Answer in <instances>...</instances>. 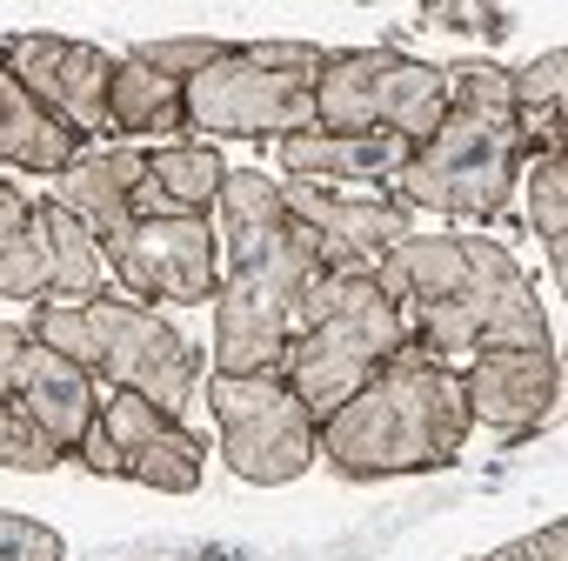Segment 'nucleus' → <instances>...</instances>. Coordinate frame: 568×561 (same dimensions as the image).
Returning <instances> with one entry per match:
<instances>
[{"mask_svg": "<svg viewBox=\"0 0 568 561\" xmlns=\"http://www.w3.org/2000/svg\"><path fill=\"white\" fill-rule=\"evenodd\" d=\"M375 280L408 328V348L442 368H468L495 348H555L535 280L488 234H408Z\"/></svg>", "mask_w": 568, "mask_h": 561, "instance_id": "1", "label": "nucleus"}, {"mask_svg": "<svg viewBox=\"0 0 568 561\" xmlns=\"http://www.w3.org/2000/svg\"><path fill=\"white\" fill-rule=\"evenodd\" d=\"M221 241L234 267L214 288V375H274L308 288L328 274L322 247L281 207V181L254 167H227L221 181Z\"/></svg>", "mask_w": 568, "mask_h": 561, "instance_id": "2", "label": "nucleus"}, {"mask_svg": "<svg viewBox=\"0 0 568 561\" xmlns=\"http://www.w3.org/2000/svg\"><path fill=\"white\" fill-rule=\"evenodd\" d=\"M462 441H468L462 375L402 348L375 381H362L315 428V461H328L348 481H382V475L448 468L462 455Z\"/></svg>", "mask_w": 568, "mask_h": 561, "instance_id": "3", "label": "nucleus"}, {"mask_svg": "<svg viewBox=\"0 0 568 561\" xmlns=\"http://www.w3.org/2000/svg\"><path fill=\"white\" fill-rule=\"evenodd\" d=\"M448 81V114L442 128L395 167L388 194L415 214H455V221H495L515 194L521 174V134H515V94H508V68L488 61H455L442 68Z\"/></svg>", "mask_w": 568, "mask_h": 561, "instance_id": "4", "label": "nucleus"}, {"mask_svg": "<svg viewBox=\"0 0 568 561\" xmlns=\"http://www.w3.org/2000/svg\"><path fill=\"white\" fill-rule=\"evenodd\" d=\"M402 348H408V328H402V315L382 295L375 274H322L308 288V302H302V315H295V335H288V348H281L274 375L302 395V408L322 428Z\"/></svg>", "mask_w": 568, "mask_h": 561, "instance_id": "5", "label": "nucleus"}, {"mask_svg": "<svg viewBox=\"0 0 568 561\" xmlns=\"http://www.w3.org/2000/svg\"><path fill=\"white\" fill-rule=\"evenodd\" d=\"M28 335L48 341L54 355H68L108 395L114 388L121 395H141V401H154L174 421H181V408H187V395L201 381L194 341L168 315H154L141 302H108L101 295V302H81V308H41Z\"/></svg>", "mask_w": 568, "mask_h": 561, "instance_id": "6", "label": "nucleus"}, {"mask_svg": "<svg viewBox=\"0 0 568 561\" xmlns=\"http://www.w3.org/2000/svg\"><path fill=\"white\" fill-rule=\"evenodd\" d=\"M322 61H328V48H315V41H254V48L227 41L221 61L181 88L187 134H221V141L308 134Z\"/></svg>", "mask_w": 568, "mask_h": 561, "instance_id": "7", "label": "nucleus"}, {"mask_svg": "<svg viewBox=\"0 0 568 561\" xmlns=\"http://www.w3.org/2000/svg\"><path fill=\"white\" fill-rule=\"evenodd\" d=\"M448 114V81L435 61L402 48H342L315 81V128L328 134H388L422 147Z\"/></svg>", "mask_w": 568, "mask_h": 561, "instance_id": "8", "label": "nucleus"}, {"mask_svg": "<svg viewBox=\"0 0 568 561\" xmlns=\"http://www.w3.org/2000/svg\"><path fill=\"white\" fill-rule=\"evenodd\" d=\"M207 408L221 428V461L241 481L281 488L315 468V415L281 375H214Z\"/></svg>", "mask_w": 568, "mask_h": 561, "instance_id": "9", "label": "nucleus"}, {"mask_svg": "<svg viewBox=\"0 0 568 561\" xmlns=\"http://www.w3.org/2000/svg\"><path fill=\"white\" fill-rule=\"evenodd\" d=\"M0 295L8 302H41V308L101 302V241L74 214H61L54 201H34L21 241L0 254Z\"/></svg>", "mask_w": 568, "mask_h": 561, "instance_id": "10", "label": "nucleus"}, {"mask_svg": "<svg viewBox=\"0 0 568 561\" xmlns=\"http://www.w3.org/2000/svg\"><path fill=\"white\" fill-rule=\"evenodd\" d=\"M8 74L74 134V141H101L108 128V88H114V54L88 48V41H61V34H14L0 48Z\"/></svg>", "mask_w": 568, "mask_h": 561, "instance_id": "11", "label": "nucleus"}, {"mask_svg": "<svg viewBox=\"0 0 568 561\" xmlns=\"http://www.w3.org/2000/svg\"><path fill=\"white\" fill-rule=\"evenodd\" d=\"M108 254L141 302H214L221 288L207 214H141Z\"/></svg>", "mask_w": 568, "mask_h": 561, "instance_id": "12", "label": "nucleus"}, {"mask_svg": "<svg viewBox=\"0 0 568 561\" xmlns=\"http://www.w3.org/2000/svg\"><path fill=\"white\" fill-rule=\"evenodd\" d=\"M281 207L315 234L328 274H375L388 261V247H402L415 234L402 201L335 194V187H315V181H281Z\"/></svg>", "mask_w": 568, "mask_h": 561, "instance_id": "13", "label": "nucleus"}, {"mask_svg": "<svg viewBox=\"0 0 568 561\" xmlns=\"http://www.w3.org/2000/svg\"><path fill=\"white\" fill-rule=\"evenodd\" d=\"M455 375H462L468 428H488L495 441L535 435L555 415V401H561V361H555V348H495V355H475Z\"/></svg>", "mask_w": 568, "mask_h": 561, "instance_id": "14", "label": "nucleus"}, {"mask_svg": "<svg viewBox=\"0 0 568 561\" xmlns=\"http://www.w3.org/2000/svg\"><path fill=\"white\" fill-rule=\"evenodd\" d=\"M94 421H101V435H108V448H114V461H121L128 481L161 488V494H194V488H201V468H207L201 435L181 428L174 415H161L154 401L114 388Z\"/></svg>", "mask_w": 568, "mask_h": 561, "instance_id": "15", "label": "nucleus"}, {"mask_svg": "<svg viewBox=\"0 0 568 561\" xmlns=\"http://www.w3.org/2000/svg\"><path fill=\"white\" fill-rule=\"evenodd\" d=\"M148 174V147L128 141H81V154L54 174V207L74 214L101 247H114L134 227V187Z\"/></svg>", "mask_w": 568, "mask_h": 561, "instance_id": "16", "label": "nucleus"}, {"mask_svg": "<svg viewBox=\"0 0 568 561\" xmlns=\"http://www.w3.org/2000/svg\"><path fill=\"white\" fill-rule=\"evenodd\" d=\"M14 408L61 448V455H74L81 448V435L94 428V415H101V401H94V381L68 361V355H54L48 341H21V355H14Z\"/></svg>", "mask_w": 568, "mask_h": 561, "instance_id": "17", "label": "nucleus"}, {"mask_svg": "<svg viewBox=\"0 0 568 561\" xmlns=\"http://www.w3.org/2000/svg\"><path fill=\"white\" fill-rule=\"evenodd\" d=\"M288 181H395V167L415 154L408 141H388V134H328V128H308V134H288L274 141Z\"/></svg>", "mask_w": 568, "mask_h": 561, "instance_id": "18", "label": "nucleus"}, {"mask_svg": "<svg viewBox=\"0 0 568 561\" xmlns=\"http://www.w3.org/2000/svg\"><path fill=\"white\" fill-rule=\"evenodd\" d=\"M221 154L207 141H181V147H148V174L134 187V221L141 214H207L221 201Z\"/></svg>", "mask_w": 568, "mask_h": 561, "instance_id": "19", "label": "nucleus"}, {"mask_svg": "<svg viewBox=\"0 0 568 561\" xmlns=\"http://www.w3.org/2000/svg\"><path fill=\"white\" fill-rule=\"evenodd\" d=\"M74 154H81V141L8 74V61H0V161L28 167V174H61Z\"/></svg>", "mask_w": 568, "mask_h": 561, "instance_id": "20", "label": "nucleus"}, {"mask_svg": "<svg viewBox=\"0 0 568 561\" xmlns=\"http://www.w3.org/2000/svg\"><path fill=\"white\" fill-rule=\"evenodd\" d=\"M108 128L114 134H141V141H181L187 114H181V81L154 74L148 61L121 54L114 61V88H108Z\"/></svg>", "mask_w": 568, "mask_h": 561, "instance_id": "21", "label": "nucleus"}, {"mask_svg": "<svg viewBox=\"0 0 568 561\" xmlns=\"http://www.w3.org/2000/svg\"><path fill=\"white\" fill-rule=\"evenodd\" d=\"M515 94V134L528 154L561 147V94H568V48H548L541 61H528L521 74H508Z\"/></svg>", "mask_w": 568, "mask_h": 561, "instance_id": "22", "label": "nucleus"}, {"mask_svg": "<svg viewBox=\"0 0 568 561\" xmlns=\"http://www.w3.org/2000/svg\"><path fill=\"white\" fill-rule=\"evenodd\" d=\"M528 221H535V234H541V247H548V261L561 267L568 254V154L561 147H548L541 161H535V181H528Z\"/></svg>", "mask_w": 568, "mask_h": 561, "instance_id": "23", "label": "nucleus"}, {"mask_svg": "<svg viewBox=\"0 0 568 561\" xmlns=\"http://www.w3.org/2000/svg\"><path fill=\"white\" fill-rule=\"evenodd\" d=\"M221 48H227V41H214V34H174V41H141V48H128V54H134V61H148L154 74H168V81H181V88H187L201 68H214V61H221Z\"/></svg>", "mask_w": 568, "mask_h": 561, "instance_id": "24", "label": "nucleus"}, {"mask_svg": "<svg viewBox=\"0 0 568 561\" xmlns=\"http://www.w3.org/2000/svg\"><path fill=\"white\" fill-rule=\"evenodd\" d=\"M0 468H14V475H48V468H61V448L8 401L0 408Z\"/></svg>", "mask_w": 568, "mask_h": 561, "instance_id": "25", "label": "nucleus"}, {"mask_svg": "<svg viewBox=\"0 0 568 561\" xmlns=\"http://www.w3.org/2000/svg\"><path fill=\"white\" fill-rule=\"evenodd\" d=\"M0 561H61V534L48 521H28L14 508H0Z\"/></svg>", "mask_w": 568, "mask_h": 561, "instance_id": "26", "label": "nucleus"}, {"mask_svg": "<svg viewBox=\"0 0 568 561\" xmlns=\"http://www.w3.org/2000/svg\"><path fill=\"white\" fill-rule=\"evenodd\" d=\"M481 561H568V521H548V528H535V534H521Z\"/></svg>", "mask_w": 568, "mask_h": 561, "instance_id": "27", "label": "nucleus"}, {"mask_svg": "<svg viewBox=\"0 0 568 561\" xmlns=\"http://www.w3.org/2000/svg\"><path fill=\"white\" fill-rule=\"evenodd\" d=\"M428 21H435V28H475V34H488V41H501V28H508L501 8H428Z\"/></svg>", "mask_w": 568, "mask_h": 561, "instance_id": "28", "label": "nucleus"}, {"mask_svg": "<svg viewBox=\"0 0 568 561\" xmlns=\"http://www.w3.org/2000/svg\"><path fill=\"white\" fill-rule=\"evenodd\" d=\"M28 214H34V194H21L14 181H0V254H8V247L21 241V227H28Z\"/></svg>", "mask_w": 568, "mask_h": 561, "instance_id": "29", "label": "nucleus"}, {"mask_svg": "<svg viewBox=\"0 0 568 561\" xmlns=\"http://www.w3.org/2000/svg\"><path fill=\"white\" fill-rule=\"evenodd\" d=\"M21 341H28V328H8V322H0V408L14 401V355H21Z\"/></svg>", "mask_w": 568, "mask_h": 561, "instance_id": "30", "label": "nucleus"}]
</instances>
